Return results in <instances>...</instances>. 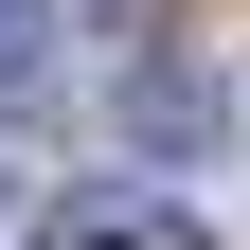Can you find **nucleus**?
I'll use <instances>...</instances> for the list:
<instances>
[{"mask_svg":"<svg viewBox=\"0 0 250 250\" xmlns=\"http://www.w3.org/2000/svg\"><path fill=\"white\" fill-rule=\"evenodd\" d=\"M54 250H214L179 197H143V179H72L54 197Z\"/></svg>","mask_w":250,"mask_h":250,"instance_id":"f257e3e1","label":"nucleus"},{"mask_svg":"<svg viewBox=\"0 0 250 250\" xmlns=\"http://www.w3.org/2000/svg\"><path fill=\"white\" fill-rule=\"evenodd\" d=\"M54 72V0H0V89H36Z\"/></svg>","mask_w":250,"mask_h":250,"instance_id":"f03ea898","label":"nucleus"},{"mask_svg":"<svg viewBox=\"0 0 250 250\" xmlns=\"http://www.w3.org/2000/svg\"><path fill=\"white\" fill-rule=\"evenodd\" d=\"M107 18H143V0H107Z\"/></svg>","mask_w":250,"mask_h":250,"instance_id":"7ed1b4c3","label":"nucleus"},{"mask_svg":"<svg viewBox=\"0 0 250 250\" xmlns=\"http://www.w3.org/2000/svg\"><path fill=\"white\" fill-rule=\"evenodd\" d=\"M0 197H18V179H0Z\"/></svg>","mask_w":250,"mask_h":250,"instance_id":"20e7f679","label":"nucleus"}]
</instances>
